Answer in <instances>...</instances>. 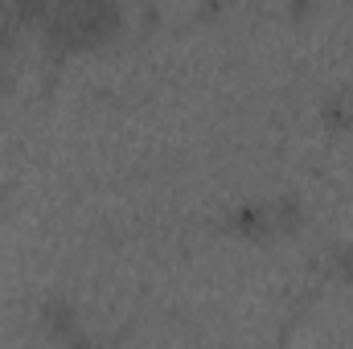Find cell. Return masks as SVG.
Masks as SVG:
<instances>
[{"label": "cell", "mask_w": 353, "mask_h": 349, "mask_svg": "<svg viewBox=\"0 0 353 349\" xmlns=\"http://www.w3.org/2000/svg\"><path fill=\"white\" fill-rule=\"evenodd\" d=\"M41 329H46L50 337L79 341V312H74L66 300H50V304H41Z\"/></svg>", "instance_id": "1"}, {"label": "cell", "mask_w": 353, "mask_h": 349, "mask_svg": "<svg viewBox=\"0 0 353 349\" xmlns=\"http://www.w3.org/2000/svg\"><path fill=\"white\" fill-rule=\"evenodd\" d=\"M230 230L259 243V239H267V235H275L271 210H267V206H243V210H234V214H230Z\"/></svg>", "instance_id": "2"}, {"label": "cell", "mask_w": 353, "mask_h": 349, "mask_svg": "<svg viewBox=\"0 0 353 349\" xmlns=\"http://www.w3.org/2000/svg\"><path fill=\"white\" fill-rule=\"evenodd\" d=\"M267 210H271V226H275V235H296L300 222H304V206H300L296 197H275Z\"/></svg>", "instance_id": "3"}, {"label": "cell", "mask_w": 353, "mask_h": 349, "mask_svg": "<svg viewBox=\"0 0 353 349\" xmlns=\"http://www.w3.org/2000/svg\"><path fill=\"white\" fill-rule=\"evenodd\" d=\"M321 119H325L329 128H350V123H353L350 99H341V94H329V99H325V107H321Z\"/></svg>", "instance_id": "4"}, {"label": "cell", "mask_w": 353, "mask_h": 349, "mask_svg": "<svg viewBox=\"0 0 353 349\" xmlns=\"http://www.w3.org/2000/svg\"><path fill=\"white\" fill-rule=\"evenodd\" d=\"M12 8H17V17H21V25H41V21L50 17V8H54V0H12Z\"/></svg>", "instance_id": "5"}, {"label": "cell", "mask_w": 353, "mask_h": 349, "mask_svg": "<svg viewBox=\"0 0 353 349\" xmlns=\"http://www.w3.org/2000/svg\"><path fill=\"white\" fill-rule=\"evenodd\" d=\"M21 33V17L12 8V0H0V50H8Z\"/></svg>", "instance_id": "6"}, {"label": "cell", "mask_w": 353, "mask_h": 349, "mask_svg": "<svg viewBox=\"0 0 353 349\" xmlns=\"http://www.w3.org/2000/svg\"><path fill=\"white\" fill-rule=\"evenodd\" d=\"M329 263H333V275H337L341 283H353V243H345V247H333Z\"/></svg>", "instance_id": "7"}, {"label": "cell", "mask_w": 353, "mask_h": 349, "mask_svg": "<svg viewBox=\"0 0 353 349\" xmlns=\"http://www.w3.org/2000/svg\"><path fill=\"white\" fill-rule=\"evenodd\" d=\"M288 8H292V21H304V17H308V12L316 8V0H292Z\"/></svg>", "instance_id": "8"}, {"label": "cell", "mask_w": 353, "mask_h": 349, "mask_svg": "<svg viewBox=\"0 0 353 349\" xmlns=\"http://www.w3.org/2000/svg\"><path fill=\"white\" fill-rule=\"evenodd\" d=\"M0 83H4V62H0Z\"/></svg>", "instance_id": "9"}]
</instances>
